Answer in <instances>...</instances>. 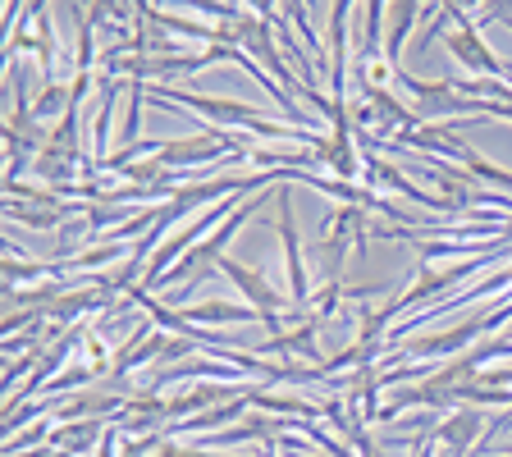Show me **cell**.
<instances>
[{
    "label": "cell",
    "instance_id": "6da1fadb",
    "mask_svg": "<svg viewBox=\"0 0 512 457\" xmlns=\"http://www.w3.org/2000/svg\"><path fill=\"white\" fill-rule=\"evenodd\" d=\"M151 101L156 106H170V101H179V106L197 110V115L215 119V124H238V128H252V133H261V138H284V142H307V147H316V133H307V128H288V124H275V119L256 115V110L238 106V101H215V96H197V92H174V87H151Z\"/></svg>",
    "mask_w": 512,
    "mask_h": 457
},
{
    "label": "cell",
    "instance_id": "7a4b0ae2",
    "mask_svg": "<svg viewBox=\"0 0 512 457\" xmlns=\"http://www.w3.org/2000/svg\"><path fill=\"white\" fill-rule=\"evenodd\" d=\"M444 37V46L453 55H458L467 69H476V74H490V78H512V69L499 60V55L490 51V46L480 42V28H471V23H462V28H453V32H439Z\"/></svg>",
    "mask_w": 512,
    "mask_h": 457
},
{
    "label": "cell",
    "instance_id": "3957f363",
    "mask_svg": "<svg viewBox=\"0 0 512 457\" xmlns=\"http://www.w3.org/2000/svg\"><path fill=\"white\" fill-rule=\"evenodd\" d=\"M279 234H284V261H288V284H293V307L311 302L307 266H302V247H298V224H293V192L279 188Z\"/></svg>",
    "mask_w": 512,
    "mask_h": 457
},
{
    "label": "cell",
    "instance_id": "277c9868",
    "mask_svg": "<svg viewBox=\"0 0 512 457\" xmlns=\"http://www.w3.org/2000/svg\"><path fill=\"white\" fill-rule=\"evenodd\" d=\"M215 270H220V275H229V279H234V284L243 288L247 298H252L256 307H261V320H270V316H275V311H279V302H284V298H279V293H275V288L266 284V275H261V270H252V266H238V261H229V256H220V261H215Z\"/></svg>",
    "mask_w": 512,
    "mask_h": 457
},
{
    "label": "cell",
    "instance_id": "5b68a950",
    "mask_svg": "<svg viewBox=\"0 0 512 457\" xmlns=\"http://www.w3.org/2000/svg\"><path fill=\"white\" fill-rule=\"evenodd\" d=\"M188 325H247V320H261L252 307H238V302H206V307H192V311H179Z\"/></svg>",
    "mask_w": 512,
    "mask_h": 457
},
{
    "label": "cell",
    "instance_id": "8992f818",
    "mask_svg": "<svg viewBox=\"0 0 512 457\" xmlns=\"http://www.w3.org/2000/svg\"><path fill=\"white\" fill-rule=\"evenodd\" d=\"M439 439L453 448V457H467V448L480 439V412H476V407H467V412H458L453 421H444Z\"/></svg>",
    "mask_w": 512,
    "mask_h": 457
},
{
    "label": "cell",
    "instance_id": "52a82bcc",
    "mask_svg": "<svg viewBox=\"0 0 512 457\" xmlns=\"http://www.w3.org/2000/svg\"><path fill=\"white\" fill-rule=\"evenodd\" d=\"M284 14H293V19H298V28H307V5H298V10H293V5H288ZM307 42H311V51L320 55V46H316V37H311V32H307Z\"/></svg>",
    "mask_w": 512,
    "mask_h": 457
}]
</instances>
